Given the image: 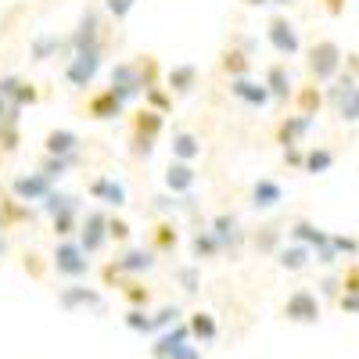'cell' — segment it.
<instances>
[{
  "label": "cell",
  "mask_w": 359,
  "mask_h": 359,
  "mask_svg": "<svg viewBox=\"0 0 359 359\" xmlns=\"http://www.w3.org/2000/svg\"><path fill=\"white\" fill-rule=\"evenodd\" d=\"M86 194L94 198V201H101L104 208H111V212H118V208H126V187L118 184V180L111 176V172H97V176H90L86 180Z\"/></svg>",
  "instance_id": "obj_10"
},
{
  "label": "cell",
  "mask_w": 359,
  "mask_h": 359,
  "mask_svg": "<svg viewBox=\"0 0 359 359\" xmlns=\"http://www.w3.org/2000/svg\"><path fill=\"white\" fill-rule=\"evenodd\" d=\"M172 101H176V97L165 90V83L147 86V90H144V104H147V108H155V111H162V115H169V111H172Z\"/></svg>",
  "instance_id": "obj_45"
},
{
  "label": "cell",
  "mask_w": 359,
  "mask_h": 359,
  "mask_svg": "<svg viewBox=\"0 0 359 359\" xmlns=\"http://www.w3.org/2000/svg\"><path fill=\"white\" fill-rule=\"evenodd\" d=\"M69 57V43H65V36H54V33H36L33 40H29V62H36V65H43V62H50V57Z\"/></svg>",
  "instance_id": "obj_26"
},
{
  "label": "cell",
  "mask_w": 359,
  "mask_h": 359,
  "mask_svg": "<svg viewBox=\"0 0 359 359\" xmlns=\"http://www.w3.org/2000/svg\"><path fill=\"white\" fill-rule=\"evenodd\" d=\"M331 248L334 252H359V245L352 241V237H331Z\"/></svg>",
  "instance_id": "obj_54"
},
{
  "label": "cell",
  "mask_w": 359,
  "mask_h": 359,
  "mask_svg": "<svg viewBox=\"0 0 359 359\" xmlns=\"http://www.w3.org/2000/svg\"><path fill=\"white\" fill-rule=\"evenodd\" d=\"M191 255H194V262H216V259H223V245L216 241V233L208 226H198L191 233Z\"/></svg>",
  "instance_id": "obj_30"
},
{
  "label": "cell",
  "mask_w": 359,
  "mask_h": 359,
  "mask_svg": "<svg viewBox=\"0 0 359 359\" xmlns=\"http://www.w3.org/2000/svg\"><path fill=\"white\" fill-rule=\"evenodd\" d=\"M180 316H184V309H180V306H162L158 313H151V320H155V334L165 331V327H172V323H180Z\"/></svg>",
  "instance_id": "obj_48"
},
{
  "label": "cell",
  "mask_w": 359,
  "mask_h": 359,
  "mask_svg": "<svg viewBox=\"0 0 359 359\" xmlns=\"http://www.w3.org/2000/svg\"><path fill=\"white\" fill-rule=\"evenodd\" d=\"M320 4H323L327 15H334V18H338V15H345V4H348V0H320Z\"/></svg>",
  "instance_id": "obj_55"
},
{
  "label": "cell",
  "mask_w": 359,
  "mask_h": 359,
  "mask_svg": "<svg viewBox=\"0 0 359 359\" xmlns=\"http://www.w3.org/2000/svg\"><path fill=\"white\" fill-rule=\"evenodd\" d=\"M266 40L280 57H298L302 54V36H298V29H294V22L287 15H269L266 18Z\"/></svg>",
  "instance_id": "obj_8"
},
{
  "label": "cell",
  "mask_w": 359,
  "mask_h": 359,
  "mask_svg": "<svg viewBox=\"0 0 359 359\" xmlns=\"http://www.w3.org/2000/svg\"><path fill=\"white\" fill-rule=\"evenodd\" d=\"M313 130V115H284L280 123H277V130H273V137H277V144L280 147H294V144H302V137Z\"/></svg>",
  "instance_id": "obj_24"
},
{
  "label": "cell",
  "mask_w": 359,
  "mask_h": 359,
  "mask_svg": "<svg viewBox=\"0 0 359 359\" xmlns=\"http://www.w3.org/2000/svg\"><path fill=\"white\" fill-rule=\"evenodd\" d=\"M162 184H165L169 194H191L198 187V165L194 162L169 158V165L162 169Z\"/></svg>",
  "instance_id": "obj_19"
},
{
  "label": "cell",
  "mask_w": 359,
  "mask_h": 359,
  "mask_svg": "<svg viewBox=\"0 0 359 359\" xmlns=\"http://www.w3.org/2000/svg\"><path fill=\"white\" fill-rule=\"evenodd\" d=\"M155 137H144V133H126V151H130V158L133 162H147L155 155Z\"/></svg>",
  "instance_id": "obj_43"
},
{
  "label": "cell",
  "mask_w": 359,
  "mask_h": 359,
  "mask_svg": "<svg viewBox=\"0 0 359 359\" xmlns=\"http://www.w3.org/2000/svg\"><path fill=\"white\" fill-rule=\"evenodd\" d=\"M208 230L216 233V241L223 245V255H230V259H237L241 245L248 241V233L241 230V219H237L233 212H216L212 219H208Z\"/></svg>",
  "instance_id": "obj_9"
},
{
  "label": "cell",
  "mask_w": 359,
  "mask_h": 359,
  "mask_svg": "<svg viewBox=\"0 0 359 359\" xmlns=\"http://www.w3.org/2000/svg\"><path fill=\"white\" fill-rule=\"evenodd\" d=\"M0 94H4L11 104H18V108H33V104H40V86L29 79V76H18V72L0 76Z\"/></svg>",
  "instance_id": "obj_15"
},
{
  "label": "cell",
  "mask_w": 359,
  "mask_h": 359,
  "mask_svg": "<svg viewBox=\"0 0 359 359\" xmlns=\"http://www.w3.org/2000/svg\"><path fill=\"white\" fill-rule=\"evenodd\" d=\"M130 237H133L130 219H123L118 212H108V241H115V245H130Z\"/></svg>",
  "instance_id": "obj_46"
},
{
  "label": "cell",
  "mask_w": 359,
  "mask_h": 359,
  "mask_svg": "<svg viewBox=\"0 0 359 359\" xmlns=\"http://www.w3.org/2000/svg\"><path fill=\"white\" fill-rule=\"evenodd\" d=\"M62 208H79V212H83V198H79V194H69V191L50 187V194L40 201V212H43V216H54V212H62Z\"/></svg>",
  "instance_id": "obj_37"
},
{
  "label": "cell",
  "mask_w": 359,
  "mask_h": 359,
  "mask_svg": "<svg viewBox=\"0 0 359 359\" xmlns=\"http://www.w3.org/2000/svg\"><path fill=\"white\" fill-rule=\"evenodd\" d=\"M172 277H176V284L184 287L187 294H198V291H201V262H184V266H176Z\"/></svg>",
  "instance_id": "obj_40"
},
{
  "label": "cell",
  "mask_w": 359,
  "mask_h": 359,
  "mask_svg": "<svg viewBox=\"0 0 359 359\" xmlns=\"http://www.w3.org/2000/svg\"><path fill=\"white\" fill-rule=\"evenodd\" d=\"M252 54H245L241 47H223L219 50V72L226 76V79H233V76H252Z\"/></svg>",
  "instance_id": "obj_31"
},
{
  "label": "cell",
  "mask_w": 359,
  "mask_h": 359,
  "mask_svg": "<svg viewBox=\"0 0 359 359\" xmlns=\"http://www.w3.org/2000/svg\"><path fill=\"white\" fill-rule=\"evenodd\" d=\"M50 269L65 280H86L94 266H90V255L83 252V245L76 237H65V241H57L54 252H50Z\"/></svg>",
  "instance_id": "obj_3"
},
{
  "label": "cell",
  "mask_w": 359,
  "mask_h": 359,
  "mask_svg": "<svg viewBox=\"0 0 359 359\" xmlns=\"http://www.w3.org/2000/svg\"><path fill=\"white\" fill-rule=\"evenodd\" d=\"M79 219H83L79 208H62V212H54V216H50V233L57 237V241H65V237H76V233H79Z\"/></svg>",
  "instance_id": "obj_35"
},
{
  "label": "cell",
  "mask_w": 359,
  "mask_h": 359,
  "mask_svg": "<svg viewBox=\"0 0 359 359\" xmlns=\"http://www.w3.org/2000/svg\"><path fill=\"white\" fill-rule=\"evenodd\" d=\"M36 219V208L15 198L11 191H0V233H11V230H22Z\"/></svg>",
  "instance_id": "obj_11"
},
{
  "label": "cell",
  "mask_w": 359,
  "mask_h": 359,
  "mask_svg": "<svg viewBox=\"0 0 359 359\" xmlns=\"http://www.w3.org/2000/svg\"><path fill=\"white\" fill-rule=\"evenodd\" d=\"M126 123H130V133H144V137H155V140H162V133H165V115L147 108V104L126 111Z\"/></svg>",
  "instance_id": "obj_23"
},
{
  "label": "cell",
  "mask_w": 359,
  "mask_h": 359,
  "mask_svg": "<svg viewBox=\"0 0 359 359\" xmlns=\"http://www.w3.org/2000/svg\"><path fill=\"white\" fill-rule=\"evenodd\" d=\"M187 327H191V341H198V345H216V338H219V323L208 309H194L187 316Z\"/></svg>",
  "instance_id": "obj_29"
},
{
  "label": "cell",
  "mask_w": 359,
  "mask_h": 359,
  "mask_svg": "<svg viewBox=\"0 0 359 359\" xmlns=\"http://www.w3.org/2000/svg\"><path fill=\"white\" fill-rule=\"evenodd\" d=\"M334 162H338V151H334V147L316 144V147H309V151H306V165H302V172H309V176H323Z\"/></svg>",
  "instance_id": "obj_34"
},
{
  "label": "cell",
  "mask_w": 359,
  "mask_h": 359,
  "mask_svg": "<svg viewBox=\"0 0 359 359\" xmlns=\"http://www.w3.org/2000/svg\"><path fill=\"white\" fill-rule=\"evenodd\" d=\"M108 79H111V90H115L118 101L133 104L137 97H144V86H140V76H137L133 57H130V62H115L111 72H108Z\"/></svg>",
  "instance_id": "obj_14"
},
{
  "label": "cell",
  "mask_w": 359,
  "mask_h": 359,
  "mask_svg": "<svg viewBox=\"0 0 359 359\" xmlns=\"http://www.w3.org/2000/svg\"><path fill=\"white\" fill-rule=\"evenodd\" d=\"M133 65H137V76H140V86H144V90H147V86H158V83L165 79V72H162V65H158L155 54H137Z\"/></svg>",
  "instance_id": "obj_38"
},
{
  "label": "cell",
  "mask_w": 359,
  "mask_h": 359,
  "mask_svg": "<svg viewBox=\"0 0 359 359\" xmlns=\"http://www.w3.org/2000/svg\"><path fill=\"white\" fill-rule=\"evenodd\" d=\"M226 90H230V97L233 101H241L245 108H252V111H259V108H266L269 101V90H266V83L262 79H252V76H233V79H226Z\"/></svg>",
  "instance_id": "obj_13"
},
{
  "label": "cell",
  "mask_w": 359,
  "mask_h": 359,
  "mask_svg": "<svg viewBox=\"0 0 359 359\" xmlns=\"http://www.w3.org/2000/svg\"><path fill=\"white\" fill-rule=\"evenodd\" d=\"M8 111H11V101H8L4 94H0V118H8Z\"/></svg>",
  "instance_id": "obj_58"
},
{
  "label": "cell",
  "mask_w": 359,
  "mask_h": 359,
  "mask_svg": "<svg viewBox=\"0 0 359 359\" xmlns=\"http://www.w3.org/2000/svg\"><path fill=\"white\" fill-rule=\"evenodd\" d=\"M345 65H348V69L359 76V54H348V57H345Z\"/></svg>",
  "instance_id": "obj_57"
},
{
  "label": "cell",
  "mask_w": 359,
  "mask_h": 359,
  "mask_svg": "<svg viewBox=\"0 0 359 359\" xmlns=\"http://www.w3.org/2000/svg\"><path fill=\"white\" fill-rule=\"evenodd\" d=\"M294 108L302 111V115H316L320 108H323V90H320V83L316 79H309V83H302L294 90Z\"/></svg>",
  "instance_id": "obj_32"
},
{
  "label": "cell",
  "mask_w": 359,
  "mask_h": 359,
  "mask_svg": "<svg viewBox=\"0 0 359 359\" xmlns=\"http://www.w3.org/2000/svg\"><path fill=\"white\" fill-rule=\"evenodd\" d=\"M83 162H86L83 151H72V155H50V151H43L40 162H36V169H40L43 176H50L54 184H57V180H65L69 172H76Z\"/></svg>",
  "instance_id": "obj_25"
},
{
  "label": "cell",
  "mask_w": 359,
  "mask_h": 359,
  "mask_svg": "<svg viewBox=\"0 0 359 359\" xmlns=\"http://www.w3.org/2000/svg\"><path fill=\"white\" fill-rule=\"evenodd\" d=\"M309 252L313 248H306V245H291V248H277V266L280 269H302L306 262H309Z\"/></svg>",
  "instance_id": "obj_44"
},
{
  "label": "cell",
  "mask_w": 359,
  "mask_h": 359,
  "mask_svg": "<svg viewBox=\"0 0 359 359\" xmlns=\"http://www.w3.org/2000/svg\"><path fill=\"white\" fill-rule=\"evenodd\" d=\"M22 269L40 280V277H43V255H40V252H25V255H22Z\"/></svg>",
  "instance_id": "obj_51"
},
{
  "label": "cell",
  "mask_w": 359,
  "mask_h": 359,
  "mask_svg": "<svg viewBox=\"0 0 359 359\" xmlns=\"http://www.w3.org/2000/svg\"><path fill=\"white\" fill-rule=\"evenodd\" d=\"M241 4H245V8H266L269 0H241Z\"/></svg>",
  "instance_id": "obj_59"
},
{
  "label": "cell",
  "mask_w": 359,
  "mask_h": 359,
  "mask_svg": "<svg viewBox=\"0 0 359 359\" xmlns=\"http://www.w3.org/2000/svg\"><path fill=\"white\" fill-rule=\"evenodd\" d=\"M287 233L294 237L298 245H306V248H320V245H327L331 237H327L316 223H309V219H294L291 226H287Z\"/></svg>",
  "instance_id": "obj_33"
},
{
  "label": "cell",
  "mask_w": 359,
  "mask_h": 359,
  "mask_svg": "<svg viewBox=\"0 0 359 359\" xmlns=\"http://www.w3.org/2000/svg\"><path fill=\"white\" fill-rule=\"evenodd\" d=\"M165 90L172 97H191L194 90H198V83H201V72H198V65L194 62H176V65H169L165 69Z\"/></svg>",
  "instance_id": "obj_18"
},
{
  "label": "cell",
  "mask_w": 359,
  "mask_h": 359,
  "mask_svg": "<svg viewBox=\"0 0 359 359\" xmlns=\"http://www.w3.org/2000/svg\"><path fill=\"white\" fill-rule=\"evenodd\" d=\"M341 284H345V291H359V266H348V269H345Z\"/></svg>",
  "instance_id": "obj_53"
},
{
  "label": "cell",
  "mask_w": 359,
  "mask_h": 359,
  "mask_svg": "<svg viewBox=\"0 0 359 359\" xmlns=\"http://www.w3.org/2000/svg\"><path fill=\"white\" fill-rule=\"evenodd\" d=\"M345 65V54L334 40H316L309 50H306V69H309V79L316 83H331Z\"/></svg>",
  "instance_id": "obj_4"
},
{
  "label": "cell",
  "mask_w": 359,
  "mask_h": 359,
  "mask_svg": "<svg viewBox=\"0 0 359 359\" xmlns=\"http://www.w3.org/2000/svg\"><path fill=\"white\" fill-rule=\"evenodd\" d=\"M284 316L294 320V323H316L320 320V302H316V294L309 287H298L287 294V302H284Z\"/></svg>",
  "instance_id": "obj_20"
},
{
  "label": "cell",
  "mask_w": 359,
  "mask_h": 359,
  "mask_svg": "<svg viewBox=\"0 0 359 359\" xmlns=\"http://www.w3.org/2000/svg\"><path fill=\"white\" fill-rule=\"evenodd\" d=\"M130 104L115 97L111 86H101V90H90L86 101H83V115L90 123H115V118H126Z\"/></svg>",
  "instance_id": "obj_5"
},
{
  "label": "cell",
  "mask_w": 359,
  "mask_h": 359,
  "mask_svg": "<svg viewBox=\"0 0 359 359\" xmlns=\"http://www.w3.org/2000/svg\"><path fill=\"white\" fill-rule=\"evenodd\" d=\"M205 151V144L194 130H172L169 137V158H180V162H198Z\"/></svg>",
  "instance_id": "obj_27"
},
{
  "label": "cell",
  "mask_w": 359,
  "mask_h": 359,
  "mask_svg": "<svg viewBox=\"0 0 359 359\" xmlns=\"http://www.w3.org/2000/svg\"><path fill=\"white\" fill-rule=\"evenodd\" d=\"M230 43H233V47H241L245 54H255V40H252V36H233Z\"/></svg>",
  "instance_id": "obj_56"
},
{
  "label": "cell",
  "mask_w": 359,
  "mask_h": 359,
  "mask_svg": "<svg viewBox=\"0 0 359 359\" xmlns=\"http://www.w3.org/2000/svg\"><path fill=\"white\" fill-rule=\"evenodd\" d=\"M147 248L155 255H172L180 248V223L172 216H158L151 226H147Z\"/></svg>",
  "instance_id": "obj_17"
},
{
  "label": "cell",
  "mask_w": 359,
  "mask_h": 359,
  "mask_svg": "<svg viewBox=\"0 0 359 359\" xmlns=\"http://www.w3.org/2000/svg\"><path fill=\"white\" fill-rule=\"evenodd\" d=\"M101 8H104V15H108L111 22H126L130 11L137 8V0H101Z\"/></svg>",
  "instance_id": "obj_47"
},
{
  "label": "cell",
  "mask_w": 359,
  "mask_h": 359,
  "mask_svg": "<svg viewBox=\"0 0 359 359\" xmlns=\"http://www.w3.org/2000/svg\"><path fill=\"white\" fill-rule=\"evenodd\" d=\"M115 266L123 269L126 277H144V273H151V269L158 266V255L147 245H126L123 252L115 255Z\"/></svg>",
  "instance_id": "obj_16"
},
{
  "label": "cell",
  "mask_w": 359,
  "mask_h": 359,
  "mask_svg": "<svg viewBox=\"0 0 359 359\" xmlns=\"http://www.w3.org/2000/svg\"><path fill=\"white\" fill-rule=\"evenodd\" d=\"M76 241L83 245L86 255L104 252V245H108V208H104V205H101V208H86V212H83Z\"/></svg>",
  "instance_id": "obj_7"
},
{
  "label": "cell",
  "mask_w": 359,
  "mask_h": 359,
  "mask_svg": "<svg viewBox=\"0 0 359 359\" xmlns=\"http://www.w3.org/2000/svg\"><path fill=\"white\" fill-rule=\"evenodd\" d=\"M123 323L130 327L133 334H144V338H151V334H155V320H151V313L140 309V306H130L126 316H123Z\"/></svg>",
  "instance_id": "obj_41"
},
{
  "label": "cell",
  "mask_w": 359,
  "mask_h": 359,
  "mask_svg": "<svg viewBox=\"0 0 359 359\" xmlns=\"http://www.w3.org/2000/svg\"><path fill=\"white\" fill-rule=\"evenodd\" d=\"M280 151H284V165L287 169H294V172H302V165H306V151H302V147H280Z\"/></svg>",
  "instance_id": "obj_50"
},
{
  "label": "cell",
  "mask_w": 359,
  "mask_h": 359,
  "mask_svg": "<svg viewBox=\"0 0 359 359\" xmlns=\"http://www.w3.org/2000/svg\"><path fill=\"white\" fill-rule=\"evenodd\" d=\"M4 252H8V237H4V233H0V255H4Z\"/></svg>",
  "instance_id": "obj_60"
},
{
  "label": "cell",
  "mask_w": 359,
  "mask_h": 359,
  "mask_svg": "<svg viewBox=\"0 0 359 359\" xmlns=\"http://www.w3.org/2000/svg\"><path fill=\"white\" fill-rule=\"evenodd\" d=\"M0 165H4V151H0Z\"/></svg>",
  "instance_id": "obj_61"
},
{
  "label": "cell",
  "mask_w": 359,
  "mask_h": 359,
  "mask_svg": "<svg viewBox=\"0 0 359 359\" xmlns=\"http://www.w3.org/2000/svg\"><path fill=\"white\" fill-rule=\"evenodd\" d=\"M65 43H69V54H72V50H86V47H104V43H108L104 8L86 4V8H83V15H79V22H76V29L65 36Z\"/></svg>",
  "instance_id": "obj_2"
},
{
  "label": "cell",
  "mask_w": 359,
  "mask_h": 359,
  "mask_svg": "<svg viewBox=\"0 0 359 359\" xmlns=\"http://www.w3.org/2000/svg\"><path fill=\"white\" fill-rule=\"evenodd\" d=\"M104 57H108V43L104 47H86V50H72L65 57V83L72 90H90L97 79V72L104 69Z\"/></svg>",
  "instance_id": "obj_1"
},
{
  "label": "cell",
  "mask_w": 359,
  "mask_h": 359,
  "mask_svg": "<svg viewBox=\"0 0 359 359\" xmlns=\"http://www.w3.org/2000/svg\"><path fill=\"white\" fill-rule=\"evenodd\" d=\"M266 90H269V97H273L277 104H287L294 97V83H291V69L284 62H273V65H266V76H262Z\"/></svg>",
  "instance_id": "obj_22"
},
{
  "label": "cell",
  "mask_w": 359,
  "mask_h": 359,
  "mask_svg": "<svg viewBox=\"0 0 359 359\" xmlns=\"http://www.w3.org/2000/svg\"><path fill=\"white\" fill-rule=\"evenodd\" d=\"M57 306L65 313H79V309H90V313H104L108 302H104V291L97 287H86L83 280H69L65 287H57Z\"/></svg>",
  "instance_id": "obj_6"
},
{
  "label": "cell",
  "mask_w": 359,
  "mask_h": 359,
  "mask_svg": "<svg viewBox=\"0 0 359 359\" xmlns=\"http://www.w3.org/2000/svg\"><path fill=\"white\" fill-rule=\"evenodd\" d=\"M50 187H57L50 176H43L40 169H33V172H18V176H11V184H8V191L15 194V198H22V201H29V205H40L47 194H50Z\"/></svg>",
  "instance_id": "obj_12"
},
{
  "label": "cell",
  "mask_w": 359,
  "mask_h": 359,
  "mask_svg": "<svg viewBox=\"0 0 359 359\" xmlns=\"http://www.w3.org/2000/svg\"><path fill=\"white\" fill-rule=\"evenodd\" d=\"M280 201H284V187L273 176H259L252 184V191H248V205L255 208V212H269V208H277Z\"/></svg>",
  "instance_id": "obj_21"
},
{
  "label": "cell",
  "mask_w": 359,
  "mask_h": 359,
  "mask_svg": "<svg viewBox=\"0 0 359 359\" xmlns=\"http://www.w3.org/2000/svg\"><path fill=\"white\" fill-rule=\"evenodd\" d=\"M118 294L126 298V306H140V309L151 306V287L144 284V277H126L118 284Z\"/></svg>",
  "instance_id": "obj_36"
},
{
  "label": "cell",
  "mask_w": 359,
  "mask_h": 359,
  "mask_svg": "<svg viewBox=\"0 0 359 359\" xmlns=\"http://www.w3.org/2000/svg\"><path fill=\"white\" fill-rule=\"evenodd\" d=\"M123 280H126V273H123V269L115 266V259H108V262L101 266V284H104V287H115V291H118V284H123Z\"/></svg>",
  "instance_id": "obj_49"
},
{
  "label": "cell",
  "mask_w": 359,
  "mask_h": 359,
  "mask_svg": "<svg viewBox=\"0 0 359 359\" xmlns=\"http://www.w3.org/2000/svg\"><path fill=\"white\" fill-rule=\"evenodd\" d=\"M83 137L76 133V130H65V126H54V130H47L43 133V151H50V155H72V151H83Z\"/></svg>",
  "instance_id": "obj_28"
},
{
  "label": "cell",
  "mask_w": 359,
  "mask_h": 359,
  "mask_svg": "<svg viewBox=\"0 0 359 359\" xmlns=\"http://www.w3.org/2000/svg\"><path fill=\"white\" fill-rule=\"evenodd\" d=\"M248 241H252V248L259 255H277V248H280V226H259Z\"/></svg>",
  "instance_id": "obj_39"
},
{
  "label": "cell",
  "mask_w": 359,
  "mask_h": 359,
  "mask_svg": "<svg viewBox=\"0 0 359 359\" xmlns=\"http://www.w3.org/2000/svg\"><path fill=\"white\" fill-rule=\"evenodd\" d=\"M169 359H201V345L184 341V345H176V348L169 352Z\"/></svg>",
  "instance_id": "obj_52"
},
{
  "label": "cell",
  "mask_w": 359,
  "mask_h": 359,
  "mask_svg": "<svg viewBox=\"0 0 359 359\" xmlns=\"http://www.w3.org/2000/svg\"><path fill=\"white\" fill-rule=\"evenodd\" d=\"M22 147V123H11V118H0V151L8 155H18Z\"/></svg>",
  "instance_id": "obj_42"
}]
</instances>
